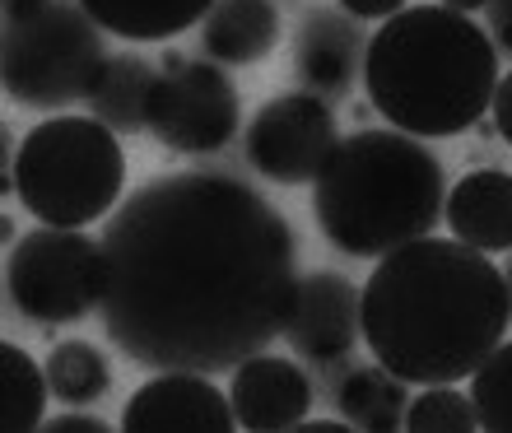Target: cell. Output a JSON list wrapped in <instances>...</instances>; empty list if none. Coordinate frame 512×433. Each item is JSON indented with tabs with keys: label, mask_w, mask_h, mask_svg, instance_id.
<instances>
[{
	"label": "cell",
	"mask_w": 512,
	"mask_h": 433,
	"mask_svg": "<svg viewBox=\"0 0 512 433\" xmlns=\"http://www.w3.org/2000/svg\"><path fill=\"white\" fill-rule=\"evenodd\" d=\"M103 331L154 373H229L284 336L298 238L247 177L182 168L140 182L103 224Z\"/></svg>",
	"instance_id": "cell-1"
},
{
	"label": "cell",
	"mask_w": 512,
	"mask_h": 433,
	"mask_svg": "<svg viewBox=\"0 0 512 433\" xmlns=\"http://www.w3.org/2000/svg\"><path fill=\"white\" fill-rule=\"evenodd\" d=\"M508 275L461 238H415L378 257L364 285V345L396 378L466 382L503 345Z\"/></svg>",
	"instance_id": "cell-2"
},
{
	"label": "cell",
	"mask_w": 512,
	"mask_h": 433,
	"mask_svg": "<svg viewBox=\"0 0 512 433\" xmlns=\"http://www.w3.org/2000/svg\"><path fill=\"white\" fill-rule=\"evenodd\" d=\"M499 80L489 28L447 5H405L368 38V103L387 126L419 140H452L480 126Z\"/></svg>",
	"instance_id": "cell-3"
},
{
	"label": "cell",
	"mask_w": 512,
	"mask_h": 433,
	"mask_svg": "<svg viewBox=\"0 0 512 433\" xmlns=\"http://www.w3.org/2000/svg\"><path fill=\"white\" fill-rule=\"evenodd\" d=\"M447 210V173L429 140L396 126H359L312 177V219L345 257L378 261L429 238Z\"/></svg>",
	"instance_id": "cell-4"
},
{
	"label": "cell",
	"mask_w": 512,
	"mask_h": 433,
	"mask_svg": "<svg viewBox=\"0 0 512 433\" xmlns=\"http://www.w3.org/2000/svg\"><path fill=\"white\" fill-rule=\"evenodd\" d=\"M126 154L98 117H47L24 136L14 163V196L56 229H84L122 205Z\"/></svg>",
	"instance_id": "cell-5"
},
{
	"label": "cell",
	"mask_w": 512,
	"mask_h": 433,
	"mask_svg": "<svg viewBox=\"0 0 512 433\" xmlns=\"http://www.w3.org/2000/svg\"><path fill=\"white\" fill-rule=\"evenodd\" d=\"M0 10V75L14 103L66 112L94 98L112 52L80 0H0Z\"/></svg>",
	"instance_id": "cell-6"
},
{
	"label": "cell",
	"mask_w": 512,
	"mask_h": 433,
	"mask_svg": "<svg viewBox=\"0 0 512 433\" xmlns=\"http://www.w3.org/2000/svg\"><path fill=\"white\" fill-rule=\"evenodd\" d=\"M5 294L24 322L70 326L103 308L108 294V252L103 238L84 229H28L5 261Z\"/></svg>",
	"instance_id": "cell-7"
},
{
	"label": "cell",
	"mask_w": 512,
	"mask_h": 433,
	"mask_svg": "<svg viewBox=\"0 0 512 433\" xmlns=\"http://www.w3.org/2000/svg\"><path fill=\"white\" fill-rule=\"evenodd\" d=\"M243 122V98L219 61H187L182 70H163L154 80L145 112V131L173 154L215 159L229 149Z\"/></svg>",
	"instance_id": "cell-8"
},
{
	"label": "cell",
	"mask_w": 512,
	"mask_h": 433,
	"mask_svg": "<svg viewBox=\"0 0 512 433\" xmlns=\"http://www.w3.org/2000/svg\"><path fill=\"white\" fill-rule=\"evenodd\" d=\"M340 145V126L331 103L308 89L275 94L252 112L243 136V154L266 182L280 187H303L322 173L331 149Z\"/></svg>",
	"instance_id": "cell-9"
},
{
	"label": "cell",
	"mask_w": 512,
	"mask_h": 433,
	"mask_svg": "<svg viewBox=\"0 0 512 433\" xmlns=\"http://www.w3.org/2000/svg\"><path fill=\"white\" fill-rule=\"evenodd\" d=\"M364 336V289L340 271H308L284 317L289 350L312 368H340Z\"/></svg>",
	"instance_id": "cell-10"
},
{
	"label": "cell",
	"mask_w": 512,
	"mask_h": 433,
	"mask_svg": "<svg viewBox=\"0 0 512 433\" xmlns=\"http://www.w3.org/2000/svg\"><path fill=\"white\" fill-rule=\"evenodd\" d=\"M126 433H233L238 415H233V396H224L210 382V373H159L145 387H135V396L122 410Z\"/></svg>",
	"instance_id": "cell-11"
},
{
	"label": "cell",
	"mask_w": 512,
	"mask_h": 433,
	"mask_svg": "<svg viewBox=\"0 0 512 433\" xmlns=\"http://www.w3.org/2000/svg\"><path fill=\"white\" fill-rule=\"evenodd\" d=\"M368 42L345 10H308L294 28V80L298 89L336 103L354 94L364 75Z\"/></svg>",
	"instance_id": "cell-12"
},
{
	"label": "cell",
	"mask_w": 512,
	"mask_h": 433,
	"mask_svg": "<svg viewBox=\"0 0 512 433\" xmlns=\"http://www.w3.org/2000/svg\"><path fill=\"white\" fill-rule=\"evenodd\" d=\"M233 415L247 433L298 429L312 410V378L284 354H252L233 368Z\"/></svg>",
	"instance_id": "cell-13"
},
{
	"label": "cell",
	"mask_w": 512,
	"mask_h": 433,
	"mask_svg": "<svg viewBox=\"0 0 512 433\" xmlns=\"http://www.w3.org/2000/svg\"><path fill=\"white\" fill-rule=\"evenodd\" d=\"M443 224L452 238L480 247V252H508L512 247V173L508 168H475L447 187Z\"/></svg>",
	"instance_id": "cell-14"
},
{
	"label": "cell",
	"mask_w": 512,
	"mask_h": 433,
	"mask_svg": "<svg viewBox=\"0 0 512 433\" xmlns=\"http://www.w3.org/2000/svg\"><path fill=\"white\" fill-rule=\"evenodd\" d=\"M280 47V10L270 0H215L201 19V52L219 66H256Z\"/></svg>",
	"instance_id": "cell-15"
},
{
	"label": "cell",
	"mask_w": 512,
	"mask_h": 433,
	"mask_svg": "<svg viewBox=\"0 0 512 433\" xmlns=\"http://www.w3.org/2000/svg\"><path fill=\"white\" fill-rule=\"evenodd\" d=\"M94 24L126 42H173L215 10V0H80Z\"/></svg>",
	"instance_id": "cell-16"
},
{
	"label": "cell",
	"mask_w": 512,
	"mask_h": 433,
	"mask_svg": "<svg viewBox=\"0 0 512 433\" xmlns=\"http://www.w3.org/2000/svg\"><path fill=\"white\" fill-rule=\"evenodd\" d=\"M336 410L364 433L405 429V410H410L405 378H396L378 359H373V364H359V368H345V378L336 382Z\"/></svg>",
	"instance_id": "cell-17"
},
{
	"label": "cell",
	"mask_w": 512,
	"mask_h": 433,
	"mask_svg": "<svg viewBox=\"0 0 512 433\" xmlns=\"http://www.w3.org/2000/svg\"><path fill=\"white\" fill-rule=\"evenodd\" d=\"M154 80H159L154 61H145V56H135V52H117L108 61V70H103L94 98H89V117H98L117 136H140L145 131Z\"/></svg>",
	"instance_id": "cell-18"
},
{
	"label": "cell",
	"mask_w": 512,
	"mask_h": 433,
	"mask_svg": "<svg viewBox=\"0 0 512 433\" xmlns=\"http://www.w3.org/2000/svg\"><path fill=\"white\" fill-rule=\"evenodd\" d=\"M47 382H52V401L66 410H89L112 392V364L108 354L89 345V340H61L47 354Z\"/></svg>",
	"instance_id": "cell-19"
},
{
	"label": "cell",
	"mask_w": 512,
	"mask_h": 433,
	"mask_svg": "<svg viewBox=\"0 0 512 433\" xmlns=\"http://www.w3.org/2000/svg\"><path fill=\"white\" fill-rule=\"evenodd\" d=\"M0 424L5 433H33L42 429V410L52 396L47 368L19 345H0Z\"/></svg>",
	"instance_id": "cell-20"
},
{
	"label": "cell",
	"mask_w": 512,
	"mask_h": 433,
	"mask_svg": "<svg viewBox=\"0 0 512 433\" xmlns=\"http://www.w3.org/2000/svg\"><path fill=\"white\" fill-rule=\"evenodd\" d=\"M405 429L410 433H471L480 429L475 401L457 392V382H433L410 401L405 410Z\"/></svg>",
	"instance_id": "cell-21"
},
{
	"label": "cell",
	"mask_w": 512,
	"mask_h": 433,
	"mask_svg": "<svg viewBox=\"0 0 512 433\" xmlns=\"http://www.w3.org/2000/svg\"><path fill=\"white\" fill-rule=\"evenodd\" d=\"M471 401L480 415V429L512 433V340H503L471 373Z\"/></svg>",
	"instance_id": "cell-22"
},
{
	"label": "cell",
	"mask_w": 512,
	"mask_h": 433,
	"mask_svg": "<svg viewBox=\"0 0 512 433\" xmlns=\"http://www.w3.org/2000/svg\"><path fill=\"white\" fill-rule=\"evenodd\" d=\"M410 0H340V10L350 14V19H359V24H368V19H391V14H401Z\"/></svg>",
	"instance_id": "cell-23"
},
{
	"label": "cell",
	"mask_w": 512,
	"mask_h": 433,
	"mask_svg": "<svg viewBox=\"0 0 512 433\" xmlns=\"http://www.w3.org/2000/svg\"><path fill=\"white\" fill-rule=\"evenodd\" d=\"M489 117H494V131H499L503 140H508L512 149V70L499 80V89H494V103H489Z\"/></svg>",
	"instance_id": "cell-24"
},
{
	"label": "cell",
	"mask_w": 512,
	"mask_h": 433,
	"mask_svg": "<svg viewBox=\"0 0 512 433\" xmlns=\"http://www.w3.org/2000/svg\"><path fill=\"white\" fill-rule=\"evenodd\" d=\"M485 14H489V38H494V47H503V52L512 56V0H489Z\"/></svg>",
	"instance_id": "cell-25"
},
{
	"label": "cell",
	"mask_w": 512,
	"mask_h": 433,
	"mask_svg": "<svg viewBox=\"0 0 512 433\" xmlns=\"http://www.w3.org/2000/svg\"><path fill=\"white\" fill-rule=\"evenodd\" d=\"M47 433H108V424L98 415H56V420H42Z\"/></svg>",
	"instance_id": "cell-26"
},
{
	"label": "cell",
	"mask_w": 512,
	"mask_h": 433,
	"mask_svg": "<svg viewBox=\"0 0 512 433\" xmlns=\"http://www.w3.org/2000/svg\"><path fill=\"white\" fill-rule=\"evenodd\" d=\"M345 429H354L345 415H340V420H303L298 424V433H345Z\"/></svg>",
	"instance_id": "cell-27"
},
{
	"label": "cell",
	"mask_w": 512,
	"mask_h": 433,
	"mask_svg": "<svg viewBox=\"0 0 512 433\" xmlns=\"http://www.w3.org/2000/svg\"><path fill=\"white\" fill-rule=\"evenodd\" d=\"M438 5H447V10H457V14H480L489 0H438Z\"/></svg>",
	"instance_id": "cell-28"
},
{
	"label": "cell",
	"mask_w": 512,
	"mask_h": 433,
	"mask_svg": "<svg viewBox=\"0 0 512 433\" xmlns=\"http://www.w3.org/2000/svg\"><path fill=\"white\" fill-rule=\"evenodd\" d=\"M0 238H5L10 247L19 243V233H14V219H10V215H0Z\"/></svg>",
	"instance_id": "cell-29"
},
{
	"label": "cell",
	"mask_w": 512,
	"mask_h": 433,
	"mask_svg": "<svg viewBox=\"0 0 512 433\" xmlns=\"http://www.w3.org/2000/svg\"><path fill=\"white\" fill-rule=\"evenodd\" d=\"M508 294H512V261H508Z\"/></svg>",
	"instance_id": "cell-30"
}]
</instances>
